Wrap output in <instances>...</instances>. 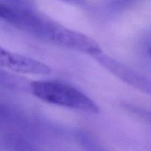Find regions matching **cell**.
<instances>
[{
    "label": "cell",
    "mask_w": 151,
    "mask_h": 151,
    "mask_svg": "<svg viewBox=\"0 0 151 151\" xmlns=\"http://www.w3.org/2000/svg\"><path fill=\"white\" fill-rule=\"evenodd\" d=\"M32 94L51 105L82 111L91 114H98V105L75 87L55 80L36 81L30 83Z\"/></svg>",
    "instance_id": "cell-1"
},
{
    "label": "cell",
    "mask_w": 151,
    "mask_h": 151,
    "mask_svg": "<svg viewBox=\"0 0 151 151\" xmlns=\"http://www.w3.org/2000/svg\"><path fill=\"white\" fill-rule=\"evenodd\" d=\"M6 1H10L15 6L24 7V8L31 9L34 5L33 0H6Z\"/></svg>",
    "instance_id": "cell-5"
},
{
    "label": "cell",
    "mask_w": 151,
    "mask_h": 151,
    "mask_svg": "<svg viewBox=\"0 0 151 151\" xmlns=\"http://www.w3.org/2000/svg\"><path fill=\"white\" fill-rule=\"evenodd\" d=\"M0 67L25 75H49L52 73L51 68L44 63L24 55L9 51L1 46Z\"/></svg>",
    "instance_id": "cell-2"
},
{
    "label": "cell",
    "mask_w": 151,
    "mask_h": 151,
    "mask_svg": "<svg viewBox=\"0 0 151 151\" xmlns=\"http://www.w3.org/2000/svg\"><path fill=\"white\" fill-rule=\"evenodd\" d=\"M19 7L0 3V20L14 25L19 16Z\"/></svg>",
    "instance_id": "cell-3"
},
{
    "label": "cell",
    "mask_w": 151,
    "mask_h": 151,
    "mask_svg": "<svg viewBox=\"0 0 151 151\" xmlns=\"http://www.w3.org/2000/svg\"><path fill=\"white\" fill-rule=\"evenodd\" d=\"M62 1H65L69 4H74V5H83L85 4V0H60Z\"/></svg>",
    "instance_id": "cell-6"
},
{
    "label": "cell",
    "mask_w": 151,
    "mask_h": 151,
    "mask_svg": "<svg viewBox=\"0 0 151 151\" xmlns=\"http://www.w3.org/2000/svg\"><path fill=\"white\" fill-rule=\"evenodd\" d=\"M131 111L133 113L135 114L137 116H139V118H141L142 119L148 122L149 124L151 125V110H150V109L131 106Z\"/></svg>",
    "instance_id": "cell-4"
},
{
    "label": "cell",
    "mask_w": 151,
    "mask_h": 151,
    "mask_svg": "<svg viewBox=\"0 0 151 151\" xmlns=\"http://www.w3.org/2000/svg\"><path fill=\"white\" fill-rule=\"evenodd\" d=\"M148 53H149V55H150V57H151V48L150 49V50H149V51H148Z\"/></svg>",
    "instance_id": "cell-7"
}]
</instances>
